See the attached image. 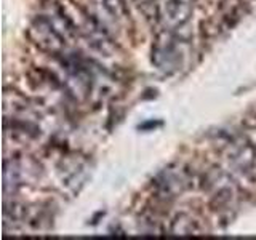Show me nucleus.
Segmentation results:
<instances>
[{"instance_id": "1", "label": "nucleus", "mask_w": 256, "mask_h": 240, "mask_svg": "<svg viewBox=\"0 0 256 240\" xmlns=\"http://www.w3.org/2000/svg\"><path fill=\"white\" fill-rule=\"evenodd\" d=\"M76 12H77V18L74 20L78 28V34L86 40L88 45H92L101 54L109 56L114 53L117 45L114 37L110 36L106 22L101 21L98 16L93 14L90 10H86L84 6L76 5Z\"/></svg>"}, {"instance_id": "2", "label": "nucleus", "mask_w": 256, "mask_h": 240, "mask_svg": "<svg viewBox=\"0 0 256 240\" xmlns=\"http://www.w3.org/2000/svg\"><path fill=\"white\" fill-rule=\"evenodd\" d=\"M192 186V174L181 165H170L152 180V188L158 198L172 200Z\"/></svg>"}, {"instance_id": "3", "label": "nucleus", "mask_w": 256, "mask_h": 240, "mask_svg": "<svg viewBox=\"0 0 256 240\" xmlns=\"http://www.w3.org/2000/svg\"><path fill=\"white\" fill-rule=\"evenodd\" d=\"M28 37L40 52L52 56H61L66 48V40L56 30L44 14L32 18L28 28Z\"/></svg>"}, {"instance_id": "4", "label": "nucleus", "mask_w": 256, "mask_h": 240, "mask_svg": "<svg viewBox=\"0 0 256 240\" xmlns=\"http://www.w3.org/2000/svg\"><path fill=\"white\" fill-rule=\"evenodd\" d=\"M181 54L178 53V36L172 29H164L156 37L152 46V62L164 72H173L178 68Z\"/></svg>"}, {"instance_id": "5", "label": "nucleus", "mask_w": 256, "mask_h": 240, "mask_svg": "<svg viewBox=\"0 0 256 240\" xmlns=\"http://www.w3.org/2000/svg\"><path fill=\"white\" fill-rule=\"evenodd\" d=\"M42 14L52 22V26L60 32L66 42L80 36L74 16H72L68 8L62 4H60L58 0H46L44 5Z\"/></svg>"}, {"instance_id": "6", "label": "nucleus", "mask_w": 256, "mask_h": 240, "mask_svg": "<svg viewBox=\"0 0 256 240\" xmlns=\"http://www.w3.org/2000/svg\"><path fill=\"white\" fill-rule=\"evenodd\" d=\"M197 0H165L158 6V16L165 22V29H181L194 13Z\"/></svg>"}, {"instance_id": "7", "label": "nucleus", "mask_w": 256, "mask_h": 240, "mask_svg": "<svg viewBox=\"0 0 256 240\" xmlns=\"http://www.w3.org/2000/svg\"><path fill=\"white\" fill-rule=\"evenodd\" d=\"M24 184V164L18 158H5L4 162V196L13 198Z\"/></svg>"}, {"instance_id": "8", "label": "nucleus", "mask_w": 256, "mask_h": 240, "mask_svg": "<svg viewBox=\"0 0 256 240\" xmlns=\"http://www.w3.org/2000/svg\"><path fill=\"white\" fill-rule=\"evenodd\" d=\"M168 232L172 236H196L200 232L198 221L188 213H180L170 221Z\"/></svg>"}, {"instance_id": "9", "label": "nucleus", "mask_w": 256, "mask_h": 240, "mask_svg": "<svg viewBox=\"0 0 256 240\" xmlns=\"http://www.w3.org/2000/svg\"><path fill=\"white\" fill-rule=\"evenodd\" d=\"M98 2L116 24L130 20V10L125 0H98Z\"/></svg>"}, {"instance_id": "10", "label": "nucleus", "mask_w": 256, "mask_h": 240, "mask_svg": "<svg viewBox=\"0 0 256 240\" xmlns=\"http://www.w3.org/2000/svg\"><path fill=\"white\" fill-rule=\"evenodd\" d=\"M152 2H156V0H152Z\"/></svg>"}]
</instances>
